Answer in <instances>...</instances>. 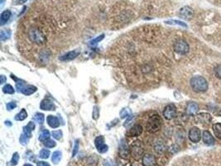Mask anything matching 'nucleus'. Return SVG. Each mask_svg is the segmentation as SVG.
I'll return each mask as SVG.
<instances>
[{
	"label": "nucleus",
	"instance_id": "31",
	"mask_svg": "<svg viewBox=\"0 0 221 166\" xmlns=\"http://www.w3.org/2000/svg\"><path fill=\"white\" fill-rule=\"evenodd\" d=\"M26 87V82L24 81H22V80H17V82H16V88L17 89L18 91H22L23 88Z\"/></svg>",
	"mask_w": 221,
	"mask_h": 166
},
{
	"label": "nucleus",
	"instance_id": "38",
	"mask_svg": "<svg viewBox=\"0 0 221 166\" xmlns=\"http://www.w3.org/2000/svg\"><path fill=\"white\" fill-rule=\"evenodd\" d=\"M215 74L217 78L221 80V64L218 65L215 68Z\"/></svg>",
	"mask_w": 221,
	"mask_h": 166
},
{
	"label": "nucleus",
	"instance_id": "11",
	"mask_svg": "<svg viewBox=\"0 0 221 166\" xmlns=\"http://www.w3.org/2000/svg\"><path fill=\"white\" fill-rule=\"evenodd\" d=\"M131 151L132 155H133V157L134 158L135 160H139L143 154V147L141 146L140 144H138V142L133 144V145H132Z\"/></svg>",
	"mask_w": 221,
	"mask_h": 166
},
{
	"label": "nucleus",
	"instance_id": "6",
	"mask_svg": "<svg viewBox=\"0 0 221 166\" xmlns=\"http://www.w3.org/2000/svg\"><path fill=\"white\" fill-rule=\"evenodd\" d=\"M163 116L167 120H172L176 116V107L174 104H169L163 110Z\"/></svg>",
	"mask_w": 221,
	"mask_h": 166
},
{
	"label": "nucleus",
	"instance_id": "35",
	"mask_svg": "<svg viewBox=\"0 0 221 166\" xmlns=\"http://www.w3.org/2000/svg\"><path fill=\"white\" fill-rule=\"evenodd\" d=\"M18 160H19V155L18 153H14L13 155V158H12L11 160V165H17V163H18Z\"/></svg>",
	"mask_w": 221,
	"mask_h": 166
},
{
	"label": "nucleus",
	"instance_id": "39",
	"mask_svg": "<svg viewBox=\"0 0 221 166\" xmlns=\"http://www.w3.org/2000/svg\"><path fill=\"white\" fill-rule=\"evenodd\" d=\"M104 34H102V35H100V36L97 37L96 38H95V39L92 40V41L90 42L91 45H95V44H97L99 42H100V41H102V40L104 39Z\"/></svg>",
	"mask_w": 221,
	"mask_h": 166
},
{
	"label": "nucleus",
	"instance_id": "18",
	"mask_svg": "<svg viewBox=\"0 0 221 166\" xmlns=\"http://www.w3.org/2000/svg\"><path fill=\"white\" fill-rule=\"evenodd\" d=\"M47 123L51 128H57L60 125V121L56 116L54 115H48Z\"/></svg>",
	"mask_w": 221,
	"mask_h": 166
},
{
	"label": "nucleus",
	"instance_id": "3",
	"mask_svg": "<svg viewBox=\"0 0 221 166\" xmlns=\"http://www.w3.org/2000/svg\"><path fill=\"white\" fill-rule=\"evenodd\" d=\"M190 87L196 92H204L208 90L209 85L206 79L202 76H195L190 79Z\"/></svg>",
	"mask_w": 221,
	"mask_h": 166
},
{
	"label": "nucleus",
	"instance_id": "33",
	"mask_svg": "<svg viewBox=\"0 0 221 166\" xmlns=\"http://www.w3.org/2000/svg\"><path fill=\"white\" fill-rule=\"evenodd\" d=\"M39 156L40 158L46 160V159H47V158L50 156V151H49L48 149H42V150L40 151Z\"/></svg>",
	"mask_w": 221,
	"mask_h": 166
},
{
	"label": "nucleus",
	"instance_id": "28",
	"mask_svg": "<svg viewBox=\"0 0 221 166\" xmlns=\"http://www.w3.org/2000/svg\"><path fill=\"white\" fill-rule=\"evenodd\" d=\"M49 138H50V132L48 131L47 129H43L39 135L40 141L44 142V141L49 140Z\"/></svg>",
	"mask_w": 221,
	"mask_h": 166
},
{
	"label": "nucleus",
	"instance_id": "25",
	"mask_svg": "<svg viewBox=\"0 0 221 166\" xmlns=\"http://www.w3.org/2000/svg\"><path fill=\"white\" fill-rule=\"evenodd\" d=\"M165 23L169 24V25H177L183 27V28H187V25L185 23H183L182 21H178V20H168V21H166Z\"/></svg>",
	"mask_w": 221,
	"mask_h": 166
},
{
	"label": "nucleus",
	"instance_id": "30",
	"mask_svg": "<svg viewBox=\"0 0 221 166\" xmlns=\"http://www.w3.org/2000/svg\"><path fill=\"white\" fill-rule=\"evenodd\" d=\"M44 120H45V117H44V115L42 113H36L34 116V121H36L39 124H42L44 122Z\"/></svg>",
	"mask_w": 221,
	"mask_h": 166
},
{
	"label": "nucleus",
	"instance_id": "13",
	"mask_svg": "<svg viewBox=\"0 0 221 166\" xmlns=\"http://www.w3.org/2000/svg\"><path fill=\"white\" fill-rule=\"evenodd\" d=\"M202 140H203V142L208 146L213 145L215 144V139L213 137V135L210 134V131H208V130H204L203 132Z\"/></svg>",
	"mask_w": 221,
	"mask_h": 166
},
{
	"label": "nucleus",
	"instance_id": "24",
	"mask_svg": "<svg viewBox=\"0 0 221 166\" xmlns=\"http://www.w3.org/2000/svg\"><path fill=\"white\" fill-rule=\"evenodd\" d=\"M214 134L219 140H221V123H215L213 125Z\"/></svg>",
	"mask_w": 221,
	"mask_h": 166
},
{
	"label": "nucleus",
	"instance_id": "26",
	"mask_svg": "<svg viewBox=\"0 0 221 166\" xmlns=\"http://www.w3.org/2000/svg\"><path fill=\"white\" fill-rule=\"evenodd\" d=\"M27 117H28V113H27L25 109H23L18 114L16 115L15 120L16 121H24Z\"/></svg>",
	"mask_w": 221,
	"mask_h": 166
},
{
	"label": "nucleus",
	"instance_id": "23",
	"mask_svg": "<svg viewBox=\"0 0 221 166\" xmlns=\"http://www.w3.org/2000/svg\"><path fill=\"white\" fill-rule=\"evenodd\" d=\"M36 90H37V88L34 86H26L21 92H23L26 96H30L32 94H33L34 92H36Z\"/></svg>",
	"mask_w": 221,
	"mask_h": 166
},
{
	"label": "nucleus",
	"instance_id": "37",
	"mask_svg": "<svg viewBox=\"0 0 221 166\" xmlns=\"http://www.w3.org/2000/svg\"><path fill=\"white\" fill-rule=\"evenodd\" d=\"M52 136H53V138H55L56 140L60 141V140L62 138V130H55V131L52 132Z\"/></svg>",
	"mask_w": 221,
	"mask_h": 166
},
{
	"label": "nucleus",
	"instance_id": "34",
	"mask_svg": "<svg viewBox=\"0 0 221 166\" xmlns=\"http://www.w3.org/2000/svg\"><path fill=\"white\" fill-rule=\"evenodd\" d=\"M3 91L4 93H7V94H13L15 91H14L13 87H12L11 85L8 84L3 88Z\"/></svg>",
	"mask_w": 221,
	"mask_h": 166
},
{
	"label": "nucleus",
	"instance_id": "20",
	"mask_svg": "<svg viewBox=\"0 0 221 166\" xmlns=\"http://www.w3.org/2000/svg\"><path fill=\"white\" fill-rule=\"evenodd\" d=\"M119 154H120L121 157L123 158H128L129 156V149L127 147V145L124 143V141H122V143L120 145V148H119Z\"/></svg>",
	"mask_w": 221,
	"mask_h": 166
},
{
	"label": "nucleus",
	"instance_id": "2",
	"mask_svg": "<svg viewBox=\"0 0 221 166\" xmlns=\"http://www.w3.org/2000/svg\"><path fill=\"white\" fill-rule=\"evenodd\" d=\"M134 12L129 7L128 4L119 5V9H115L114 11V15H112V28H120L123 26L129 24L133 18Z\"/></svg>",
	"mask_w": 221,
	"mask_h": 166
},
{
	"label": "nucleus",
	"instance_id": "49",
	"mask_svg": "<svg viewBox=\"0 0 221 166\" xmlns=\"http://www.w3.org/2000/svg\"><path fill=\"white\" fill-rule=\"evenodd\" d=\"M220 115H221V111H220Z\"/></svg>",
	"mask_w": 221,
	"mask_h": 166
},
{
	"label": "nucleus",
	"instance_id": "44",
	"mask_svg": "<svg viewBox=\"0 0 221 166\" xmlns=\"http://www.w3.org/2000/svg\"><path fill=\"white\" fill-rule=\"evenodd\" d=\"M99 116V110H97V107H95V110L93 111V117L94 119H97Z\"/></svg>",
	"mask_w": 221,
	"mask_h": 166
},
{
	"label": "nucleus",
	"instance_id": "46",
	"mask_svg": "<svg viewBox=\"0 0 221 166\" xmlns=\"http://www.w3.org/2000/svg\"><path fill=\"white\" fill-rule=\"evenodd\" d=\"M6 81H7V79H6V77L3 76V75H2V76H0V83H1V84L5 83Z\"/></svg>",
	"mask_w": 221,
	"mask_h": 166
},
{
	"label": "nucleus",
	"instance_id": "32",
	"mask_svg": "<svg viewBox=\"0 0 221 166\" xmlns=\"http://www.w3.org/2000/svg\"><path fill=\"white\" fill-rule=\"evenodd\" d=\"M19 141H20V143L22 144V145H27V144L28 143V141H29V136H28L26 134L23 133V134H22V135H20Z\"/></svg>",
	"mask_w": 221,
	"mask_h": 166
},
{
	"label": "nucleus",
	"instance_id": "7",
	"mask_svg": "<svg viewBox=\"0 0 221 166\" xmlns=\"http://www.w3.org/2000/svg\"><path fill=\"white\" fill-rule=\"evenodd\" d=\"M188 137L190 139V141L193 143H198L199 141L201 139V133L198 127H192L189 130Z\"/></svg>",
	"mask_w": 221,
	"mask_h": 166
},
{
	"label": "nucleus",
	"instance_id": "29",
	"mask_svg": "<svg viewBox=\"0 0 221 166\" xmlns=\"http://www.w3.org/2000/svg\"><path fill=\"white\" fill-rule=\"evenodd\" d=\"M62 154L61 151H55L52 155V157H51V160L54 164H57L62 160Z\"/></svg>",
	"mask_w": 221,
	"mask_h": 166
},
{
	"label": "nucleus",
	"instance_id": "15",
	"mask_svg": "<svg viewBox=\"0 0 221 166\" xmlns=\"http://www.w3.org/2000/svg\"><path fill=\"white\" fill-rule=\"evenodd\" d=\"M40 108L44 110H55L56 106L51 101L48 100V99H45V100L42 101L41 105H40Z\"/></svg>",
	"mask_w": 221,
	"mask_h": 166
},
{
	"label": "nucleus",
	"instance_id": "36",
	"mask_svg": "<svg viewBox=\"0 0 221 166\" xmlns=\"http://www.w3.org/2000/svg\"><path fill=\"white\" fill-rule=\"evenodd\" d=\"M43 145H44L46 147H47V148H53V147H55L56 145V143L54 141H52V140H47V141L43 142Z\"/></svg>",
	"mask_w": 221,
	"mask_h": 166
},
{
	"label": "nucleus",
	"instance_id": "40",
	"mask_svg": "<svg viewBox=\"0 0 221 166\" xmlns=\"http://www.w3.org/2000/svg\"><path fill=\"white\" fill-rule=\"evenodd\" d=\"M129 109H123L120 112L121 118H125V117H127V116L129 115Z\"/></svg>",
	"mask_w": 221,
	"mask_h": 166
},
{
	"label": "nucleus",
	"instance_id": "12",
	"mask_svg": "<svg viewBox=\"0 0 221 166\" xmlns=\"http://www.w3.org/2000/svg\"><path fill=\"white\" fill-rule=\"evenodd\" d=\"M143 126L139 124L134 125L133 126L131 127L130 129L126 132V135L129 137H135V136H138L142 133H143Z\"/></svg>",
	"mask_w": 221,
	"mask_h": 166
},
{
	"label": "nucleus",
	"instance_id": "45",
	"mask_svg": "<svg viewBox=\"0 0 221 166\" xmlns=\"http://www.w3.org/2000/svg\"><path fill=\"white\" fill-rule=\"evenodd\" d=\"M37 166H51L47 162H45V161H40L37 163Z\"/></svg>",
	"mask_w": 221,
	"mask_h": 166
},
{
	"label": "nucleus",
	"instance_id": "42",
	"mask_svg": "<svg viewBox=\"0 0 221 166\" xmlns=\"http://www.w3.org/2000/svg\"><path fill=\"white\" fill-rule=\"evenodd\" d=\"M16 106H17V105H16L15 102H9V103L7 104V109H8L9 110H13L14 108H15Z\"/></svg>",
	"mask_w": 221,
	"mask_h": 166
},
{
	"label": "nucleus",
	"instance_id": "16",
	"mask_svg": "<svg viewBox=\"0 0 221 166\" xmlns=\"http://www.w3.org/2000/svg\"><path fill=\"white\" fill-rule=\"evenodd\" d=\"M199 106L196 102H190L186 107V113L189 115H195L198 112Z\"/></svg>",
	"mask_w": 221,
	"mask_h": 166
},
{
	"label": "nucleus",
	"instance_id": "14",
	"mask_svg": "<svg viewBox=\"0 0 221 166\" xmlns=\"http://www.w3.org/2000/svg\"><path fill=\"white\" fill-rule=\"evenodd\" d=\"M157 163L156 158L152 155L146 154L143 157V164L144 166H155Z\"/></svg>",
	"mask_w": 221,
	"mask_h": 166
},
{
	"label": "nucleus",
	"instance_id": "21",
	"mask_svg": "<svg viewBox=\"0 0 221 166\" xmlns=\"http://www.w3.org/2000/svg\"><path fill=\"white\" fill-rule=\"evenodd\" d=\"M154 149H155V151L157 153V154H163L164 151L166 150V146L165 145L163 144V142L162 141H157L155 145H154Z\"/></svg>",
	"mask_w": 221,
	"mask_h": 166
},
{
	"label": "nucleus",
	"instance_id": "9",
	"mask_svg": "<svg viewBox=\"0 0 221 166\" xmlns=\"http://www.w3.org/2000/svg\"><path fill=\"white\" fill-rule=\"evenodd\" d=\"M179 15L180 17L183 18V19L190 20L194 15L193 9H191L190 7H189V6H185V7H183V8L180 9Z\"/></svg>",
	"mask_w": 221,
	"mask_h": 166
},
{
	"label": "nucleus",
	"instance_id": "43",
	"mask_svg": "<svg viewBox=\"0 0 221 166\" xmlns=\"http://www.w3.org/2000/svg\"><path fill=\"white\" fill-rule=\"evenodd\" d=\"M28 0H13V4L14 5H19V4H23L26 3Z\"/></svg>",
	"mask_w": 221,
	"mask_h": 166
},
{
	"label": "nucleus",
	"instance_id": "41",
	"mask_svg": "<svg viewBox=\"0 0 221 166\" xmlns=\"http://www.w3.org/2000/svg\"><path fill=\"white\" fill-rule=\"evenodd\" d=\"M79 149V141H76V143H75V146H74V149H73V152H72V156H75V155L77 154Z\"/></svg>",
	"mask_w": 221,
	"mask_h": 166
},
{
	"label": "nucleus",
	"instance_id": "5",
	"mask_svg": "<svg viewBox=\"0 0 221 166\" xmlns=\"http://www.w3.org/2000/svg\"><path fill=\"white\" fill-rule=\"evenodd\" d=\"M174 51L176 52V53L180 54V55H185L187 54L190 51V46L185 39L179 38L175 41L173 44Z\"/></svg>",
	"mask_w": 221,
	"mask_h": 166
},
{
	"label": "nucleus",
	"instance_id": "1",
	"mask_svg": "<svg viewBox=\"0 0 221 166\" xmlns=\"http://www.w3.org/2000/svg\"><path fill=\"white\" fill-rule=\"evenodd\" d=\"M27 38L37 47H43L48 42V30L41 23H34L27 30Z\"/></svg>",
	"mask_w": 221,
	"mask_h": 166
},
{
	"label": "nucleus",
	"instance_id": "19",
	"mask_svg": "<svg viewBox=\"0 0 221 166\" xmlns=\"http://www.w3.org/2000/svg\"><path fill=\"white\" fill-rule=\"evenodd\" d=\"M12 16V13L10 10H5L3 11L1 14V17H0V24L3 26L9 20V18L11 17Z\"/></svg>",
	"mask_w": 221,
	"mask_h": 166
},
{
	"label": "nucleus",
	"instance_id": "48",
	"mask_svg": "<svg viewBox=\"0 0 221 166\" xmlns=\"http://www.w3.org/2000/svg\"><path fill=\"white\" fill-rule=\"evenodd\" d=\"M23 166H33V165H32V164H24Z\"/></svg>",
	"mask_w": 221,
	"mask_h": 166
},
{
	"label": "nucleus",
	"instance_id": "4",
	"mask_svg": "<svg viewBox=\"0 0 221 166\" xmlns=\"http://www.w3.org/2000/svg\"><path fill=\"white\" fill-rule=\"evenodd\" d=\"M162 123H163V121L159 115H157V114L152 115L147 121L146 129L150 133L157 132L162 127Z\"/></svg>",
	"mask_w": 221,
	"mask_h": 166
},
{
	"label": "nucleus",
	"instance_id": "47",
	"mask_svg": "<svg viewBox=\"0 0 221 166\" xmlns=\"http://www.w3.org/2000/svg\"><path fill=\"white\" fill-rule=\"evenodd\" d=\"M104 165H105V166H114V164H111L110 162H108V161H107V162H105Z\"/></svg>",
	"mask_w": 221,
	"mask_h": 166
},
{
	"label": "nucleus",
	"instance_id": "8",
	"mask_svg": "<svg viewBox=\"0 0 221 166\" xmlns=\"http://www.w3.org/2000/svg\"><path fill=\"white\" fill-rule=\"evenodd\" d=\"M212 121V116L209 113H199L196 115V121L199 124H209Z\"/></svg>",
	"mask_w": 221,
	"mask_h": 166
},
{
	"label": "nucleus",
	"instance_id": "10",
	"mask_svg": "<svg viewBox=\"0 0 221 166\" xmlns=\"http://www.w3.org/2000/svg\"><path fill=\"white\" fill-rule=\"evenodd\" d=\"M95 146H96V148H97L99 153H105L108 151L109 147L104 144V140L103 136H98L95 140Z\"/></svg>",
	"mask_w": 221,
	"mask_h": 166
},
{
	"label": "nucleus",
	"instance_id": "22",
	"mask_svg": "<svg viewBox=\"0 0 221 166\" xmlns=\"http://www.w3.org/2000/svg\"><path fill=\"white\" fill-rule=\"evenodd\" d=\"M34 129H35V124H34L32 121H30V122L27 125V126L23 128V133L26 134L28 136H29V137H31L32 131L34 130Z\"/></svg>",
	"mask_w": 221,
	"mask_h": 166
},
{
	"label": "nucleus",
	"instance_id": "17",
	"mask_svg": "<svg viewBox=\"0 0 221 166\" xmlns=\"http://www.w3.org/2000/svg\"><path fill=\"white\" fill-rule=\"evenodd\" d=\"M79 55H80V52L79 51H71L62 56L59 59L61 61H70V60L75 59Z\"/></svg>",
	"mask_w": 221,
	"mask_h": 166
},
{
	"label": "nucleus",
	"instance_id": "27",
	"mask_svg": "<svg viewBox=\"0 0 221 166\" xmlns=\"http://www.w3.org/2000/svg\"><path fill=\"white\" fill-rule=\"evenodd\" d=\"M11 37V32L9 31V30H2L1 31V33H0V39L1 41H6V40H8L9 37Z\"/></svg>",
	"mask_w": 221,
	"mask_h": 166
}]
</instances>
